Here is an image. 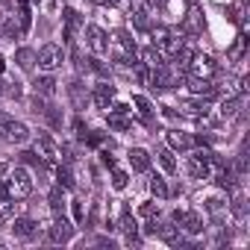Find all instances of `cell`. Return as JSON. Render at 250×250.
Instances as JSON below:
<instances>
[{
  "mask_svg": "<svg viewBox=\"0 0 250 250\" xmlns=\"http://www.w3.org/2000/svg\"><path fill=\"white\" fill-rule=\"evenodd\" d=\"M36 62H39V68H42L44 74H50V71H56V68L65 62V50L50 42V44H44V47L36 53Z\"/></svg>",
  "mask_w": 250,
  "mask_h": 250,
  "instance_id": "1",
  "label": "cell"
},
{
  "mask_svg": "<svg viewBox=\"0 0 250 250\" xmlns=\"http://www.w3.org/2000/svg\"><path fill=\"white\" fill-rule=\"evenodd\" d=\"M9 194L15 197V200H24V197H30L33 194V180H30V171L27 168H15L12 174H9Z\"/></svg>",
  "mask_w": 250,
  "mask_h": 250,
  "instance_id": "2",
  "label": "cell"
},
{
  "mask_svg": "<svg viewBox=\"0 0 250 250\" xmlns=\"http://www.w3.org/2000/svg\"><path fill=\"white\" fill-rule=\"evenodd\" d=\"M186 71H188L194 80H212V77L218 74V65H215L212 56H206V53H194Z\"/></svg>",
  "mask_w": 250,
  "mask_h": 250,
  "instance_id": "3",
  "label": "cell"
},
{
  "mask_svg": "<svg viewBox=\"0 0 250 250\" xmlns=\"http://www.w3.org/2000/svg\"><path fill=\"white\" fill-rule=\"evenodd\" d=\"M36 153H39V159H42L44 165H50V168H56L59 159H62V150L56 147V142H53L47 133L39 136V142H36Z\"/></svg>",
  "mask_w": 250,
  "mask_h": 250,
  "instance_id": "4",
  "label": "cell"
},
{
  "mask_svg": "<svg viewBox=\"0 0 250 250\" xmlns=\"http://www.w3.org/2000/svg\"><path fill=\"white\" fill-rule=\"evenodd\" d=\"M74 224L65 218V215H56V221H53V227L47 229V238L53 241V244H68L71 238H74Z\"/></svg>",
  "mask_w": 250,
  "mask_h": 250,
  "instance_id": "5",
  "label": "cell"
},
{
  "mask_svg": "<svg viewBox=\"0 0 250 250\" xmlns=\"http://www.w3.org/2000/svg\"><path fill=\"white\" fill-rule=\"evenodd\" d=\"M0 136H3V142H9V145H24L27 139H30V127L24 121H6V127L0 130Z\"/></svg>",
  "mask_w": 250,
  "mask_h": 250,
  "instance_id": "6",
  "label": "cell"
},
{
  "mask_svg": "<svg viewBox=\"0 0 250 250\" xmlns=\"http://www.w3.org/2000/svg\"><path fill=\"white\" fill-rule=\"evenodd\" d=\"M174 221H177V227L183 229V232H188V235H200L203 232V218L197 215V212H174Z\"/></svg>",
  "mask_w": 250,
  "mask_h": 250,
  "instance_id": "7",
  "label": "cell"
},
{
  "mask_svg": "<svg viewBox=\"0 0 250 250\" xmlns=\"http://www.w3.org/2000/svg\"><path fill=\"white\" fill-rule=\"evenodd\" d=\"M85 42H88V47L97 53V56H103V53H109V36L100 30V27H94V24H88L85 27Z\"/></svg>",
  "mask_w": 250,
  "mask_h": 250,
  "instance_id": "8",
  "label": "cell"
},
{
  "mask_svg": "<svg viewBox=\"0 0 250 250\" xmlns=\"http://www.w3.org/2000/svg\"><path fill=\"white\" fill-rule=\"evenodd\" d=\"M130 18L139 30H150V3L147 0H130Z\"/></svg>",
  "mask_w": 250,
  "mask_h": 250,
  "instance_id": "9",
  "label": "cell"
},
{
  "mask_svg": "<svg viewBox=\"0 0 250 250\" xmlns=\"http://www.w3.org/2000/svg\"><path fill=\"white\" fill-rule=\"evenodd\" d=\"M118 229L127 235V244H139V224H136V218H133V212H130L127 206H124V212H121Z\"/></svg>",
  "mask_w": 250,
  "mask_h": 250,
  "instance_id": "10",
  "label": "cell"
},
{
  "mask_svg": "<svg viewBox=\"0 0 250 250\" xmlns=\"http://www.w3.org/2000/svg\"><path fill=\"white\" fill-rule=\"evenodd\" d=\"M12 232L15 238H24V241H33L39 235V224L33 218H12Z\"/></svg>",
  "mask_w": 250,
  "mask_h": 250,
  "instance_id": "11",
  "label": "cell"
},
{
  "mask_svg": "<svg viewBox=\"0 0 250 250\" xmlns=\"http://www.w3.org/2000/svg\"><path fill=\"white\" fill-rule=\"evenodd\" d=\"M156 235H159L165 244H171V247H180V244H186V238H183V229L177 227V221H171V224H162V221H159V229H156Z\"/></svg>",
  "mask_w": 250,
  "mask_h": 250,
  "instance_id": "12",
  "label": "cell"
},
{
  "mask_svg": "<svg viewBox=\"0 0 250 250\" xmlns=\"http://www.w3.org/2000/svg\"><path fill=\"white\" fill-rule=\"evenodd\" d=\"M91 100H94L97 109H109L112 100H115V85L112 83H97L94 91H91Z\"/></svg>",
  "mask_w": 250,
  "mask_h": 250,
  "instance_id": "13",
  "label": "cell"
},
{
  "mask_svg": "<svg viewBox=\"0 0 250 250\" xmlns=\"http://www.w3.org/2000/svg\"><path fill=\"white\" fill-rule=\"evenodd\" d=\"M62 18H65V44H71L74 42V33L83 27V18H80V12L77 9H62Z\"/></svg>",
  "mask_w": 250,
  "mask_h": 250,
  "instance_id": "14",
  "label": "cell"
},
{
  "mask_svg": "<svg viewBox=\"0 0 250 250\" xmlns=\"http://www.w3.org/2000/svg\"><path fill=\"white\" fill-rule=\"evenodd\" d=\"M183 30H186L188 36L203 33V12H200L197 6H188V12H186V18H183Z\"/></svg>",
  "mask_w": 250,
  "mask_h": 250,
  "instance_id": "15",
  "label": "cell"
},
{
  "mask_svg": "<svg viewBox=\"0 0 250 250\" xmlns=\"http://www.w3.org/2000/svg\"><path fill=\"white\" fill-rule=\"evenodd\" d=\"M0 30H3V39H12V42H15V39L21 36V30H18V15L6 9L3 15H0Z\"/></svg>",
  "mask_w": 250,
  "mask_h": 250,
  "instance_id": "16",
  "label": "cell"
},
{
  "mask_svg": "<svg viewBox=\"0 0 250 250\" xmlns=\"http://www.w3.org/2000/svg\"><path fill=\"white\" fill-rule=\"evenodd\" d=\"M33 91H36L39 97H53V94H56V80H53L50 74H42V77L33 80Z\"/></svg>",
  "mask_w": 250,
  "mask_h": 250,
  "instance_id": "17",
  "label": "cell"
},
{
  "mask_svg": "<svg viewBox=\"0 0 250 250\" xmlns=\"http://www.w3.org/2000/svg\"><path fill=\"white\" fill-rule=\"evenodd\" d=\"M168 145L174 150H191L194 147V136L191 133H183V130H171L168 133Z\"/></svg>",
  "mask_w": 250,
  "mask_h": 250,
  "instance_id": "18",
  "label": "cell"
},
{
  "mask_svg": "<svg viewBox=\"0 0 250 250\" xmlns=\"http://www.w3.org/2000/svg\"><path fill=\"white\" fill-rule=\"evenodd\" d=\"M15 6H18V30H21V36H27V33H30V27H33L30 0H15Z\"/></svg>",
  "mask_w": 250,
  "mask_h": 250,
  "instance_id": "19",
  "label": "cell"
},
{
  "mask_svg": "<svg viewBox=\"0 0 250 250\" xmlns=\"http://www.w3.org/2000/svg\"><path fill=\"white\" fill-rule=\"evenodd\" d=\"M68 94H71L74 109H85V103H88V91H85V85H83L80 80H74V83L68 85Z\"/></svg>",
  "mask_w": 250,
  "mask_h": 250,
  "instance_id": "20",
  "label": "cell"
},
{
  "mask_svg": "<svg viewBox=\"0 0 250 250\" xmlns=\"http://www.w3.org/2000/svg\"><path fill=\"white\" fill-rule=\"evenodd\" d=\"M130 165H133V171H150V153L145 147H133L130 150Z\"/></svg>",
  "mask_w": 250,
  "mask_h": 250,
  "instance_id": "21",
  "label": "cell"
},
{
  "mask_svg": "<svg viewBox=\"0 0 250 250\" xmlns=\"http://www.w3.org/2000/svg\"><path fill=\"white\" fill-rule=\"evenodd\" d=\"M186 171L194 177V180H209L212 177V165H206V162H200V159H188V165H186Z\"/></svg>",
  "mask_w": 250,
  "mask_h": 250,
  "instance_id": "22",
  "label": "cell"
},
{
  "mask_svg": "<svg viewBox=\"0 0 250 250\" xmlns=\"http://www.w3.org/2000/svg\"><path fill=\"white\" fill-rule=\"evenodd\" d=\"M15 62H18L21 71H33V68H36V50H30V47H18V50H15Z\"/></svg>",
  "mask_w": 250,
  "mask_h": 250,
  "instance_id": "23",
  "label": "cell"
},
{
  "mask_svg": "<svg viewBox=\"0 0 250 250\" xmlns=\"http://www.w3.org/2000/svg\"><path fill=\"white\" fill-rule=\"evenodd\" d=\"M142 62H145L147 68H159V65H165V56H162V50H156V47L150 44V47L142 50Z\"/></svg>",
  "mask_w": 250,
  "mask_h": 250,
  "instance_id": "24",
  "label": "cell"
},
{
  "mask_svg": "<svg viewBox=\"0 0 250 250\" xmlns=\"http://www.w3.org/2000/svg\"><path fill=\"white\" fill-rule=\"evenodd\" d=\"M241 103H244V94H235V97H227L224 103H221V118H232L238 109H241Z\"/></svg>",
  "mask_w": 250,
  "mask_h": 250,
  "instance_id": "25",
  "label": "cell"
},
{
  "mask_svg": "<svg viewBox=\"0 0 250 250\" xmlns=\"http://www.w3.org/2000/svg\"><path fill=\"white\" fill-rule=\"evenodd\" d=\"M56 186H62L65 191L74 188V174H71L68 165H56Z\"/></svg>",
  "mask_w": 250,
  "mask_h": 250,
  "instance_id": "26",
  "label": "cell"
},
{
  "mask_svg": "<svg viewBox=\"0 0 250 250\" xmlns=\"http://www.w3.org/2000/svg\"><path fill=\"white\" fill-rule=\"evenodd\" d=\"M62 186H56L53 191H50V197H47V203H50V209H53V215H65V197H62Z\"/></svg>",
  "mask_w": 250,
  "mask_h": 250,
  "instance_id": "27",
  "label": "cell"
},
{
  "mask_svg": "<svg viewBox=\"0 0 250 250\" xmlns=\"http://www.w3.org/2000/svg\"><path fill=\"white\" fill-rule=\"evenodd\" d=\"M191 91H194V94H203V97H212L218 88L212 85V80H194V77H191Z\"/></svg>",
  "mask_w": 250,
  "mask_h": 250,
  "instance_id": "28",
  "label": "cell"
},
{
  "mask_svg": "<svg viewBox=\"0 0 250 250\" xmlns=\"http://www.w3.org/2000/svg\"><path fill=\"white\" fill-rule=\"evenodd\" d=\"M183 112L186 115H194V118H206V112H209V103L203 100H191V103H183Z\"/></svg>",
  "mask_w": 250,
  "mask_h": 250,
  "instance_id": "29",
  "label": "cell"
},
{
  "mask_svg": "<svg viewBox=\"0 0 250 250\" xmlns=\"http://www.w3.org/2000/svg\"><path fill=\"white\" fill-rule=\"evenodd\" d=\"M156 156H159V165L165 168V174H177V159H174V153L171 150H156Z\"/></svg>",
  "mask_w": 250,
  "mask_h": 250,
  "instance_id": "30",
  "label": "cell"
},
{
  "mask_svg": "<svg viewBox=\"0 0 250 250\" xmlns=\"http://www.w3.org/2000/svg\"><path fill=\"white\" fill-rule=\"evenodd\" d=\"M127 183H130V177H127V171H121V168H112V188H127Z\"/></svg>",
  "mask_w": 250,
  "mask_h": 250,
  "instance_id": "31",
  "label": "cell"
},
{
  "mask_svg": "<svg viewBox=\"0 0 250 250\" xmlns=\"http://www.w3.org/2000/svg\"><path fill=\"white\" fill-rule=\"evenodd\" d=\"M133 106H136V109H139V115H145V118H150V115H153L150 100H147V97H142V94H136V97H133Z\"/></svg>",
  "mask_w": 250,
  "mask_h": 250,
  "instance_id": "32",
  "label": "cell"
},
{
  "mask_svg": "<svg viewBox=\"0 0 250 250\" xmlns=\"http://www.w3.org/2000/svg\"><path fill=\"white\" fill-rule=\"evenodd\" d=\"M150 191H153L156 197H168V186H165V180H162L159 174L150 177Z\"/></svg>",
  "mask_w": 250,
  "mask_h": 250,
  "instance_id": "33",
  "label": "cell"
},
{
  "mask_svg": "<svg viewBox=\"0 0 250 250\" xmlns=\"http://www.w3.org/2000/svg\"><path fill=\"white\" fill-rule=\"evenodd\" d=\"M15 212H18V203H15V197H9V200H3V203H0V215H3V221H12V218H15Z\"/></svg>",
  "mask_w": 250,
  "mask_h": 250,
  "instance_id": "34",
  "label": "cell"
},
{
  "mask_svg": "<svg viewBox=\"0 0 250 250\" xmlns=\"http://www.w3.org/2000/svg\"><path fill=\"white\" fill-rule=\"evenodd\" d=\"M109 127H112V130H130L133 124L124 118V115H115V112H112V115H109Z\"/></svg>",
  "mask_w": 250,
  "mask_h": 250,
  "instance_id": "35",
  "label": "cell"
},
{
  "mask_svg": "<svg viewBox=\"0 0 250 250\" xmlns=\"http://www.w3.org/2000/svg\"><path fill=\"white\" fill-rule=\"evenodd\" d=\"M229 209H232V215H235V218H244V215H247V203H244V197H241V194H238V197H232Z\"/></svg>",
  "mask_w": 250,
  "mask_h": 250,
  "instance_id": "36",
  "label": "cell"
},
{
  "mask_svg": "<svg viewBox=\"0 0 250 250\" xmlns=\"http://www.w3.org/2000/svg\"><path fill=\"white\" fill-rule=\"evenodd\" d=\"M21 162H24V165H33V168H42V165H44L36 150H24V153H21Z\"/></svg>",
  "mask_w": 250,
  "mask_h": 250,
  "instance_id": "37",
  "label": "cell"
},
{
  "mask_svg": "<svg viewBox=\"0 0 250 250\" xmlns=\"http://www.w3.org/2000/svg\"><path fill=\"white\" fill-rule=\"evenodd\" d=\"M3 94L18 100V97H21V83H18V80H15V83H3Z\"/></svg>",
  "mask_w": 250,
  "mask_h": 250,
  "instance_id": "38",
  "label": "cell"
},
{
  "mask_svg": "<svg viewBox=\"0 0 250 250\" xmlns=\"http://www.w3.org/2000/svg\"><path fill=\"white\" fill-rule=\"evenodd\" d=\"M241 53H244V36H238V39H235V44L229 47V59H238Z\"/></svg>",
  "mask_w": 250,
  "mask_h": 250,
  "instance_id": "39",
  "label": "cell"
},
{
  "mask_svg": "<svg viewBox=\"0 0 250 250\" xmlns=\"http://www.w3.org/2000/svg\"><path fill=\"white\" fill-rule=\"evenodd\" d=\"M145 218H156L159 215V203H142V209H139Z\"/></svg>",
  "mask_w": 250,
  "mask_h": 250,
  "instance_id": "40",
  "label": "cell"
},
{
  "mask_svg": "<svg viewBox=\"0 0 250 250\" xmlns=\"http://www.w3.org/2000/svg\"><path fill=\"white\" fill-rule=\"evenodd\" d=\"M74 133H77V139H83V142H85V136H88V130H85V124H83L80 118L74 121Z\"/></svg>",
  "mask_w": 250,
  "mask_h": 250,
  "instance_id": "41",
  "label": "cell"
},
{
  "mask_svg": "<svg viewBox=\"0 0 250 250\" xmlns=\"http://www.w3.org/2000/svg\"><path fill=\"white\" fill-rule=\"evenodd\" d=\"M83 218H85V209H83V203H80V200H74V221H77V224H83Z\"/></svg>",
  "mask_w": 250,
  "mask_h": 250,
  "instance_id": "42",
  "label": "cell"
},
{
  "mask_svg": "<svg viewBox=\"0 0 250 250\" xmlns=\"http://www.w3.org/2000/svg\"><path fill=\"white\" fill-rule=\"evenodd\" d=\"M112 112H115V115H130L133 109H130L127 103H112Z\"/></svg>",
  "mask_w": 250,
  "mask_h": 250,
  "instance_id": "43",
  "label": "cell"
},
{
  "mask_svg": "<svg viewBox=\"0 0 250 250\" xmlns=\"http://www.w3.org/2000/svg\"><path fill=\"white\" fill-rule=\"evenodd\" d=\"M206 206H209L212 212H218V209L224 206V200H221V197H209V200H206Z\"/></svg>",
  "mask_w": 250,
  "mask_h": 250,
  "instance_id": "44",
  "label": "cell"
},
{
  "mask_svg": "<svg viewBox=\"0 0 250 250\" xmlns=\"http://www.w3.org/2000/svg\"><path fill=\"white\" fill-rule=\"evenodd\" d=\"M229 21H235V24L241 21V9L238 6H229Z\"/></svg>",
  "mask_w": 250,
  "mask_h": 250,
  "instance_id": "45",
  "label": "cell"
},
{
  "mask_svg": "<svg viewBox=\"0 0 250 250\" xmlns=\"http://www.w3.org/2000/svg\"><path fill=\"white\" fill-rule=\"evenodd\" d=\"M100 156H103V165H109V168H115V156H112L109 150H103Z\"/></svg>",
  "mask_w": 250,
  "mask_h": 250,
  "instance_id": "46",
  "label": "cell"
},
{
  "mask_svg": "<svg viewBox=\"0 0 250 250\" xmlns=\"http://www.w3.org/2000/svg\"><path fill=\"white\" fill-rule=\"evenodd\" d=\"M12 194H9V186H3V183H0V203H3V200H9Z\"/></svg>",
  "mask_w": 250,
  "mask_h": 250,
  "instance_id": "47",
  "label": "cell"
},
{
  "mask_svg": "<svg viewBox=\"0 0 250 250\" xmlns=\"http://www.w3.org/2000/svg\"><path fill=\"white\" fill-rule=\"evenodd\" d=\"M94 244H100V247H112V238H103V235H100V238H94Z\"/></svg>",
  "mask_w": 250,
  "mask_h": 250,
  "instance_id": "48",
  "label": "cell"
},
{
  "mask_svg": "<svg viewBox=\"0 0 250 250\" xmlns=\"http://www.w3.org/2000/svg\"><path fill=\"white\" fill-rule=\"evenodd\" d=\"M9 171H12V168H9V162H0V177H6Z\"/></svg>",
  "mask_w": 250,
  "mask_h": 250,
  "instance_id": "49",
  "label": "cell"
},
{
  "mask_svg": "<svg viewBox=\"0 0 250 250\" xmlns=\"http://www.w3.org/2000/svg\"><path fill=\"white\" fill-rule=\"evenodd\" d=\"M6 121H9V115H6L3 109H0V130H3V127H6Z\"/></svg>",
  "mask_w": 250,
  "mask_h": 250,
  "instance_id": "50",
  "label": "cell"
},
{
  "mask_svg": "<svg viewBox=\"0 0 250 250\" xmlns=\"http://www.w3.org/2000/svg\"><path fill=\"white\" fill-rule=\"evenodd\" d=\"M94 3H97V6H112V3H109V0H94Z\"/></svg>",
  "mask_w": 250,
  "mask_h": 250,
  "instance_id": "51",
  "label": "cell"
},
{
  "mask_svg": "<svg viewBox=\"0 0 250 250\" xmlns=\"http://www.w3.org/2000/svg\"><path fill=\"white\" fill-rule=\"evenodd\" d=\"M3 68H6V62H3V56H0V74H3Z\"/></svg>",
  "mask_w": 250,
  "mask_h": 250,
  "instance_id": "52",
  "label": "cell"
},
{
  "mask_svg": "<svg viewBox=\"0 0 250 250\" xmlns=\"http://www.w3.org/2000/svg\"><path fill=\"white\" fill-rule=\"evenodd\" d=\"M109 3H112V6H115V3H121V0H109Z\"/></svg>",
  "mask_w": 250,
  "mask_h": 250,
  "instance_id": "53",
  "label": "cell"
},
{
  "mask_svg": "<svg viewBox=\"0 0 250 250\" xmlns=\"http://www.w3.org/2000/svg\"><path fill=\"white\" fill-rule=\"evenodd\" d=\"M0 94H3V83H0Z\"/></svg>",
  "mask_w": 250,
  "mask_h": 250,
  "instance_id": "54",
  "label": "cell"
},
{
  "mask_svg": "<svg viewBox=\"0 0 250 250\" xmlns=\"http://www.w3.org/2000/svg\"><path fill=\"white\" fill-rule=\"evenodd\" d=\"M0 224H6V221H3V215H0Z\"/></svg>",
  "mask_w": 250,
  "mask_h": 250,
  "instance_id": "55",
  "label": "cell"
},
{
  "mask_svg": "<svg viewBox=\"0 0 250 250\" xmlns=\"http://www.w3.org/2000/svg\"><path fill=\"white\" fill-rule=\"evenodd\" d=\"M50 3H53V6H56V3H59V0H50Z\"/></svg>",
  "mask_w": 250,
  "mask_h": 250,
  "instance_id": "56",
  "label": "cell"
},
{
  "mask_svg": "<svg viewBox=\"0 0 250 250\" xmlns=\"http://www.w3.org/2000/svg\"><path fill=\"white\" fill-rule=\"evenodd\" d=\"M0 39H3V30H0Z\"/></svg>",
  "mask_w": 250,
  "mask_h": 250,
  "instance_id": "57",
  "label": "cell"
},
{
  "mask_svg": "<svg viewBox=\"0 0 250 250\" xmlns=\"http://www.w3.org/2000/svg\"><path fill=\"white\" fill-rule=\"evenodd\" d=\"M33 3H39V0H33Z\"/></svg>",
  "mask_w": 250,
  "mask_h": 250,
  "instance_id": "58",
  "label": "cell"
}]
</instances>
